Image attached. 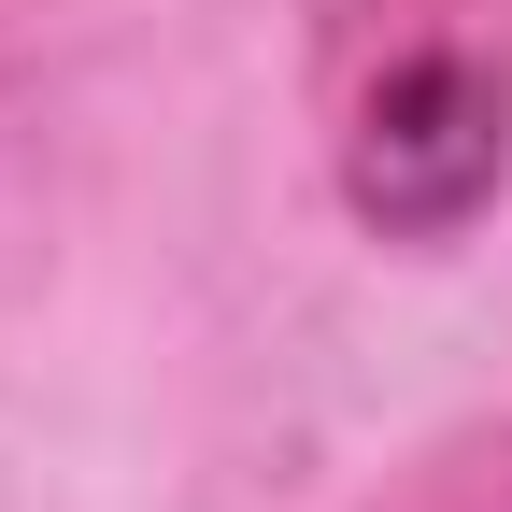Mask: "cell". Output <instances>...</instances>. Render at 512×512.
Segmentation results:
<instances>
[{"label": "cell", "instance_id": "1", "mask_svg": "<svg viewBox=\"0 0 512 512\" xmlns=\"http://www.w3.org/2000/svg\"><path fill=\"white\" fill-rule=\"evenodd\" d=\"M413 157H441V200H470V185L498 171V114H484V86H470V72H441V57H427V72H413L399 100L370 114V157H356V185H370L384 214L413 200Z\"/></svg>", "mask_w": 512, "mask_h": 512}]
</instances>
